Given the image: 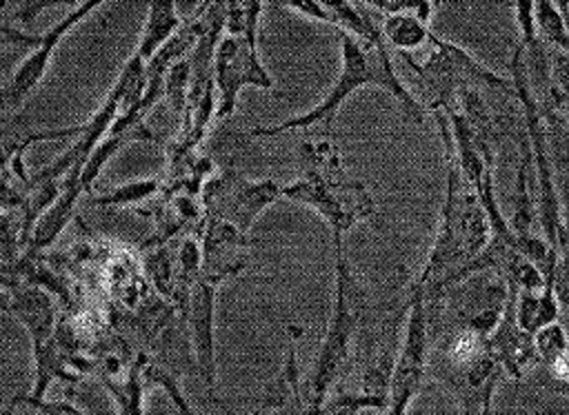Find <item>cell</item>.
<instances>
[{
  "label": "cell",
  "instance_id": "obj_1",
  "mask_svg": "<svg viewBox=\"0 0 569 415\" xmlns=\"http://www.w3.org/2000/svg\"><path fill=\"white\" fill-rule=\"evenodd\" d=\"M438 133L445 149V200L440 206V222L429 249V255L420 273L409 282L407 289H420L425 300L440 295L451 286L458 271H462L491 240L489 215L473 191V186L462 175L458 160L453 155L451 129L445 111H433Z\"/></svg>",
  "mask_w": 569,
  "mask_h": 415
},
{
  "label": "cell",
  "instance_id": "obj_2",
  "mask_svg": "<svg viewBox=\"0 0 569 415\" xmlns=\"http://www.w3.org/2000/svg\"><path fill=\"white\" fill-rule=\"evenodd\" d=\"M340 33V73L331 89L325 93V98L311 107L309 111L293 115L289 120H282L278 124H260L251 126L242 133H236L233 140L247 142L256 138H276L287 131H327L331 133L333 118L338 109L345 104V100L356 93L360 87H378L385 93H389L407 122L422 124L425 122V104L418 102L411 91L405 87V82L398 78L393 62H391V49L387 42L371 44L353 38L351 33Z\"/></svg>",
  "mask_w": 569,
  "mask_h": 415
},
{
  "label": "cell",
  "instance_id": "obj_3",
  "mask_svg": "<svg viewBox=\"0 0 569 415\" xmlns=\"http://www.w3.org/2000/svg\"><path fill=\"white\" fill-rule=\"evenodd\" d=\"M296 158L300 175L282 186V198L313 209L331 231L333 251L345 249V233L376 215L373 195L365 182L347 173L342 153L327 131L305 135Z\"/></svg>",
  "mask_w": 569,
  "mask_h": 415
},
{
  "label": "cell",
  "instance_id": "obj_4",
  "mask_svg": "<svg viewBox=\"0 0 569 415\" xmlns=\"http://www.w3.org/2000/svg\"><path fill=\"white\" fill-rule=\"evenodd\" d=\"M336 286L331 315L325 328V337L316 353L313 366L302 382L305 413H322V406L331 391L342 384V377L353 368V342L362 331L369 315V291L362 284L358 271L345 255V249H336Z\"/></svg>",
  "mask_w": 569,
  "mask_h": 415
},
{
  "label": "cell",
  "instance_id": "obj_5",
  "mask_svg": "<svg viewBox=\"0 0 569 415\" xmlns=\"http://www.w3.org/2000/svg\"><path fill=\"white\" fill-rule=\"evenodd\" d=\"M402 60L425 91V109L431 113H447L456 104L458 91L465 87H480L489 93L516 95L511 78L498 75L480 64L467 49L436 33L431 36L422 60H416L413 55H402Z\"/></svg>",
  "mask_w": 569,
  "mask_h": 415
},
{
  "label": "cell",
  "instance_id": "obj_6",
  "mask_svg": "<svg viewBox=\"0 0 569 415\" xmlns=\"http://www.w3.org/2000/svg\"><path fill=\"white\" fill-rule=\"evenodd\" d=\"M409 311L405 320V333L400 337L398 357L391 373L389 408L387 413H407L411 402L429 379V355H431V331L427 317L425 293L420 289H407Z\"/></svg>",
  "mask_w": 569,
  "mask_h": 415
},
{
  "label": "cell",
  "instance_id": "obj_7",
  "mask_svg": "<svg viewBox=\"0 0 569 415\" xmlns=\"http://www.w3.org/2000/svg\"><path fill=\"white\" fill-rule=\"evenodd\" d=\"M282 182L271 178L249 180L236 169L227 166L204 182L200 202L204 215L222 217L242 233H249L260 213L282 200Z\"/></svg>",
  "mask_w": 569,
  "mask_h": 415
},
{
  "label": "cell",
  "instance_id": "obj_8",
  "mask_svg": "<svg viewBox=\"0 0 569 415\" xmlns=\"http://www.w3.org/2000/svg\"><path fill=\"white\" fill-rule=\"evenodd\" d=\"M505 375L489 348L467 360L429 355V379L438 382L462 413H491L496 388Z\"/></svg>",
  "mask_w": 569,
  "mask_h": 415
},
{
  "label": "cell",
  "instance_id": "obj_9",
  "mask_svg": "<svg viewBox=\"0 0 569 415\" xmlns=\"http://www.w3.org/2000/svg\"><path fill=\"white\" fill-rule=\"evenodd\" d=\"M213 82L218 93L216 120L233 115L240 91L244 87H258L262 91H273V78L260 60L258 42L242 36H222L216 60H213Z\"/></svg>",
  "mask_w": 569,
  "mask_h": 415
},
{
  "label": "cell",
  "instance_id": "obj_10",
  "mask_svg": "<svg viewBox=\"0 0 569 415\" xmlns=\"http://www.w3.org/2000/svg\"><path fill=\"white\" fill-rule=\"evenodd\" d=\"M222 282L213 275H207L200 271L189 306H187V324L193 340V351L200 368V382L204 386V393L209 399H213L216 406H222V402L216 397V379H218V366H216V295L218 286Z\"/></svg>",
  "mask_w": 569,
  "mask_h": 415
},
{
  "label": "cell",
  "instance_id": "obj_11",
  "mask_svg": "<svg viewBox=\"0 0 569 415\" xmlns=\"http://www.w3.org/2000/svg\"><path fill=\"white\" fill-rule=\"evenodd\" d=\"M4 289V308L24 326L31 340V355L42 351L56 335V295L44 286L29 282H9Z\"/></svg>",
  "mask_w": 569,
  "mask_h": 415
},
{
  "label": "cell",
  "instance_id": "obj_12",
  "mask_svg": "<svg viewBox=\"0 0 569 415\" xmlns=\"http://www.w3.org/2000/svg\"><path fill=\"white\" fill-rule=\"evenodd\" d=\"M251 244H256V240H251L249 233H242L231 222L204 215L200 229L202 273L213 275L220 282L240 275L249 266L242 257V251H247Z\"/></svg>",
  "mask_w": 569,
  "mask_h": 415
},
{
  "label": "cell",
  "instance_id": "obj_13",
  "mask_svg": "<svg viewBox=\"0 0 569 415\" xmlns=\"http://www.w3.org/2000/svg\"><path fill=\"white\" fill-rule=\"evenodd\" d=\"M489 351L500 362L505 373L516 379H520L531 366L540 362L533 344V333L525 331L516 317V286H509L502 317L489 335Z\"/></svg>",
  "mask_w": 569,
  "mask_h": 415
},
{
  "label": "cell",
  "instance_id": "obj_14",
  "mask_svg": "<svg viewBox=\"0 0 569 415\" xmlns=\"http://www.w3.org/2000/svg\"><path fill=\"white\" fill-rule=\"evenodd\" d=\"M305 335L302 326L287 324V348L282 357V366L276 377L269 382L262 399L256 404L260 411L271 413H305L302 397V375L298 362V340Z\"/></svg>",
  "mask_w": 569,
  "mask_h": 415
},
{
  "label": "cell",
  "instance_id": "obj_15",
  "mask_svg": "<svg viewBox=\"0 0 569 415\" xmlns=\"http://www.w3.org/2000/svg\"><path fill=\"white\" fill-rule=\"evenodd\" d=\"M182 24L184 20L178 13L176 0H149L147 18L142 22L138 44L131 53L149 62L160 51V47L180 31Z\"/></svg>",
  "mask_w": 569,
  "mask_h": 415
},
{
  "label": "cell",
  "instance_id": "obj_16",
  "mask_svg": "<svg viewBox=\"0 0 569 415\" xmlns=\"http://www.w3.org/2000/svg\"><path fill=\"white\" fill-rule=\"evenodd\" d=\"M380 29L389 49L398 55H413L416 51L429 47V40L433 36L429 22L420 20L411 11L382 13Z\"/></svg>",
  "mask_w": 569,
  "mask_h": 415
},
{
  "label": "cell",
  "instance_id": "obj_17",
  "mask_svg": "<svg viewBox=\"0 0 569 415\" xmlns=\"http://www.w3.org/2000/svg\"><path fill=\"white\" fill-rule=\"evenodd\" d=\"M142 264H144V275L151 282L153 291L173 304L178 284H180L178 249L173 246V240L164 242V244L147 246Z\"/></svg>",
  "mask_w": 569,
  "mask_h": 415
},
{
  "label": "cell",
  "instance_id": "obj_18",
  "mask_svg": "<svg viewBox=\"0 0 569 415\" xmlns=\"http://www.w3.org/2000/svg\"><path fill=\"white\" fill-rule=\"evenodd\" d=\"M140 353V351H138ZM104 384V388L109 391V395L113 397L116 406L120 413H142L144 408V391L147 384L140 375V366H138V357L131 366L129 373L120 375V377H109V379H100Z\"/></svg>",
  "mask_w": 569,
  "mask_h": 415
},
{
  "label": "cell",
  "instance_id": "obj_19",
  "mask_svg": "<svg viewBox=\"0 0 569 415\" xmlns=\"http://www.w3.org/2000/svg\"><path fill=\"white\" fill-rule=\"evenodd\" d=\"M224 9V33L258 42L262 0H218Z\"/></svg>",
  "mask_w": 569,
  "mask_h": 415
},
{
  "label": "cell",
  "instance_id": "obj_20",
  "mask_svg": "<svg viewBox=\"0 0 569 415\" xmlns=\"http://www.w3.org/2000/svg\"><path fill=\"white\" fill-rule=\"evenodd\" d=\"M162 191V184L156 178L133 180L127 184H118L113 189H107L100 195H89L87 206H127V204H140L144 200L156 198Z\"/></svg>",
  "mask_w": 569,
  "mask_h": 415
},
{
  "label": "cell",
  "instance_id": "obj_21",
  "mask_svg": "<svg viewBox=\"0 0 569 415\" xmlns=\"http://www.w3.org/2000/svg\"><path fill=\"white\" fill-rule=\"evenodd\" d=\"M189 89H191V64H189V55H184L164 75V100L169 102V109L178 124L182 122L189 107Z\"/></svg>",
  "mask_w": 569,
  "mask_h": 415
},
{
  "label": "cell",
  "instance_id": "obj_22",
  "mask_svg": "<svg viewBox=\"0 0 569 415\" xmlns=\"http://www.w3.org/2000/svg\"><path fill=\"white\" fill-rule=\"evenodd\" d=\"M533 344H536V351H538V364L542 366H549L553 364L558 357H562L567 351H569V335H567V328L556 320V322H549L545 326H540L536 333H533Z\"/></svg>",
  "mask_w": 569,
  "mask_h": 415
},
{
  "label": "cell",
  "instance_id": "obj_23",
  "mask_svg": "<svg viewBox=\"0 0 569 415\" xmlns=\"http://www.w3.org/2000/svg\"><path fill=\"white\" fill-rule=\"evenodd\" d=\"M2 413H84L69 399H44V397H31L27 395H16Z\"/></svg>",
  "mask_w": 569,
  "mask_h": 415
},
{
  "label": "cell",
  "instance_id": "obj_24",
  "mask_svg": "<svg viewBox=\"0 0 569 415\" xmlns=\"http://www.w3.org/2000/svg\"><path fill=\"white\" fill-rule=\"evenodd\" d=\"M82 0H18V7L13 11V20L22 27L31 24L42 11H47L49 7H56V4H71V7H78Z\"/></svg>",
  "mask_w": 569,
  "mask_h": 415
},
{
  "label": "cell",
  "instance_id": "obj_25",
  "mask_svg": "<svg viewBox=\"0 0 569 415\" xmlns=\"http://www.w3.org/2000/svg\"><path fill=\"white\" fill-rule=\"evenodd\" d=\"M282 7L305 16V18H311L316 22H325V24H331V18L329 13L322 9V4L318 0H280Z\"/></svg>",
  "mask_w": 569,
  "mask_h": 415
},
{
  "label": "cell",
  "instance_id": "obj_26",
  "mask_svg": "<svg viewBox=\"0 0 569 415\" xmlns=\"http://www.w3.org/2000/svg\"><path fill=\"white\" fill-rule=\"evenodd\" d=\"M569 313V311H567ZM551 393H562V395H569V384H558L551 388Z\"/></svg>",
  "mask_w": 569,
  "mask_h": 415
}]
</instances>
